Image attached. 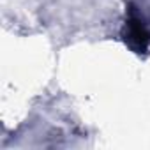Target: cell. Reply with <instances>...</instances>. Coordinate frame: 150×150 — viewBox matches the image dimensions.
<instances>
[{"label": "cell", "mask_w": 150, "mask_h": 150, "mask_svg": "<svg viewBox=\"0 0 150 150\" xmlns=\"http://www.w3.org/2000/svg\"><path fill=\"white\" fill-rule=\"evenodd\" d=\"M124 41L134 53H145L150 46V30L134 9L129 11V16L125 20Z\"/></svg>", "instance_id": "obj_1"}]
</instances>
